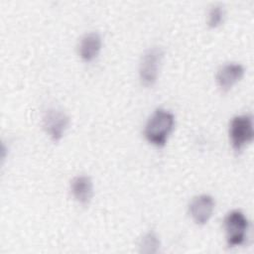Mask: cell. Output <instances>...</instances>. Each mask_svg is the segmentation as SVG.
Listing matches in <instances>:
<instances>
[{
  "label": "cell",
  "mask_w": 254,
  "mask_h": 254,
  "mask_svg": "<svg viewBox=\"0 0 254 254\" xmlns=\"http://www.w3.org/2000/svg\"><path fill=\"white\" fill-rule=\"evenodd\" d=\"M174 114L164 108H157L145 125V138L150 144L156 147H164L174 129Z\"/></svg>",
  "instance_id": "6da1fadb"
},
{
  "label": "cell",
  "mask_w": 254,
  "mask_h": 254,
  "mask_svg": "<svg viewBox=\"0 0 254 254\" xmlns=\"http://www.w3.org/2000/svg\"><path fill=\"white\" fill-rule=\"evenodd\" d=\"M229 138L231 146L236 152L250 144L254 138L252 117L248 114L233 117L229 124Z\"/></svg>",
  "instance_id": "7a4b0ae2"
},
{
  "label": "cell",
  "mask_w": 254,
  "mask_h": 254,
  "mask_svg": "<svg viewBox=\"0 0 254 254\" xmlns=\"http://www.w3.org/2000/svg\"><path fill=\"white\" fill-rule=\"evenodd\" d=\"M248 228V219L242 211L238 209L229 211L224 218V229L228 246L235 247L243 244Z\"/></svg>",
  "instance_id": "3957f363"
},
{
  "label": "cell",
  "mask_w": 254,
  "mask_h": 254,
  "mask_svg": "<svg viewBox=\"0 0 254 254\" xmlns=\"http://www.w3.org/2000/svg\"><path fill=\"white\" fill-rule=\"evenodd\" d=\"M163 58L164 51L161 47H152L144 53L139 65V76L143 85L152 86L155 84Z\"/></svg>",
  "instance_id": "277c9868"
},
{
  "label": "cell",
  "mask_w": 254,
  "mask_h": 254,
  "mask_svg": "<svg viewBox=\"0 0 254 254\" xmlns=\"http://www.w3.org/2000/svg\"><path fill=\"white\" fill-rule=\"evenodd\" d=\"M69 125V117L60 108H49L43 116V126L50 138L58 142L64 136Z\"/></svg>",
  "instance_id": "5b68a950"
},
{
  "label": "cell",
  "mask_w": 254,
  "mask_h": 254,
  "mask_svg": "<svg viewBox=\"0 0 254 254\" xmlns=\"http://www.w3.org/2000/svg\"><path fill=\"white\" fill-rule=\"evenodd\" d=\"M214 199L209 194H199L192 198L190 203L189 211L192 220L198 224L203 225L210 219L214 210Z\"/></svg>",
  "instance_id": "8992f818"
},
{
  "label": "cell",
  "mask_w": 254,
  "mask_h": 254,
  "mask_svg": "<svg viewBox=\"0 0 254 254\" xmlns=\"http://www.w3.org/2000/svg\"><path fill=\"white\" fill-rule=\"evenodd\" d=\"M244 74V67L237 63H229L222 65L216 74V82L218 86L224 90H229L235 83H237Z\"/></svg>",
  "instance_id": "52a82bcc"
},
{
  "label": "cell",
  "mask_w": 254,
  "mask_h": 254,
  "mask_svg": "<svg viewBox=\"0 0 254 254\" xmlns=\"http://www.w3.org/2000/svg\"><path fill=\"white\" fill-rule=\"evenodd\" d=\"M101 38L96 32H90L85 34L79 43L78 54L81 60L84 62L93 61L99 54L101 50Z\"/></svg>",
  "instance_id": "ba28073f"
},
{
  "label": "cell",
  "mask_w": 254,
  "mask_h": 254,
  "mask_svg": "<svg viewBox=\"0 0 254 254\" xmlns=\"http://www.w3.org/2000/svg\"><path fill=\"white\" fill-rule=\"evenodd\" d=\"M70 190L76 201L88 204L93 195L92 181L87 176H76L70 183Z\"/></svg>",
  "instance_id": "9c48e42d"
},
{
  "label": "cell",
  "mask_w": 254,
  "mask_h": 254,
  "mask_svg": "<svg viewBox=\"0 0 254 254\" xmlns=\"http://www.w3.org/2000/svg\"><path fill=\"white\" fill-rule=\"evenodd\" d=\"M160 247V240L154 231L147 232L140 241L139 248L141 253H156Z\"/></svg>",
  "instance_id": "30bf717a"
},
{
  "label": "cell",
  "mask_w": 254,
  "mask_h": 254,
  "mask_svg": "<svg viewBox=\"0 0 254 254\" xmlns=\"http://www.w3.org/2000/svg\"><path fill=\"white\" fill-rule=\"evenodd\" d=\"M224 15H225V12L221 5L217 4L212 6L207 15V25L210 28H216L220 26L223 22Z\"/></svg>",
  "instance_id": "8fae6325"
}]
</instances>
